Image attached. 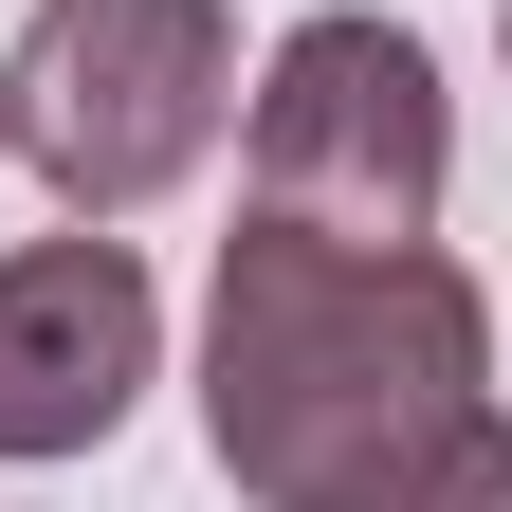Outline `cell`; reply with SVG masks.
I'll return each mask as SVG.
<instances>
[{"label": "cell", "instance_id": "3957f363", "mask_svg": "<svg viewBox=\"0 0 512 512\" xmlns=\"http://www.w3.org/2000/svg\"><path fill=\"white\" fill-rule=\"evenodd\" d=\"M238 183L293 238H439L458 202V92L384 0H311V19L238 74Z\"/></svg>", "mask_w": 512, "mask_h": 512}, {"label": "cell", "instance_id": "5b68a950", "mask_svg": "<svg viewBox=\"0 0 512 512\" xmlns=\"http://www.w3.org/2000/svg\"><path fill=\"white\" fill-rule=\"evenodd\" d=\"M494 55H512V0H494Z\"/></svg>", "mask_w": 512, "mask_h": 512}, {"label": "cell", "instance_id": "6da1fadb", "mask_svg": "<svg viewBox=\"0 0 512 512\" xmlns=\"http://www.w3.org/2000/svg\"><path fill=\"white\" fill-rule=\"evenodd\" d=\"M202 458L256 512H512L494 293L439 238L238 220L202 275Z\"/></svg>", "mask_w": 512, "mask_h": 512}, {"label": "cell", "instance_id": "7a4b0ae2", "mask_svg": "<svg viewBox=\"0 0 512 512\" xmlns=\"http://www.w3.org/2000/svg\"><path fill=\"white\" fill-rule=\"evenodd\" d=\"M238 128V0H37L0 37V165L55 220H147Z\"/></svg>", "mask_w": 512, "mask_h": 512}, {"label": "cell", "instance_id": "277c9868", "mask_svg": "<svg viewBox=\"0 0 512 512\" xmlns=\"http://www.w3.org/2000/svg\"><path fill=\"white\" fill-rule=\"evenodd\" d=\"M147 384H165V293H147V256L110 220L0 256V476L110 458Z\"/></svg>", "mask_w": 512, "mask_h": 512}]
</instances>
